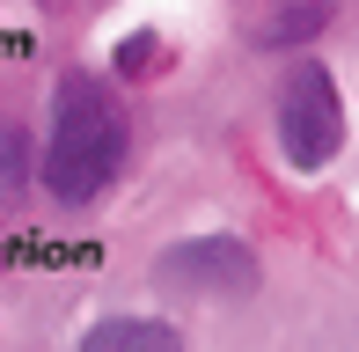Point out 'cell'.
<instances>
[{
  "label": "cell",
  "mask_w": 359,
  "mask_h": 352,
  "mask_svg": "<svg viewBox=\"0 0 359 352\" xmlns=\"http://www.w3.org/2000/svg\"><path fill=\"white\" fill-rule=\"evenodd\" d=\"M74 352H191L169 316H95Z\"/></svg>",
  "instance_id": "5"
},
{
  "label": "cell",
  "mask_w": 359,
  "mask_h": 352,
  "mask_svg": "<svg viewBox=\"0 0 359 352\" xmlns=\"http://www.w3.org/2000/svg\"><path fill=\"white\" fill-rule=\"evenodd\" d=\"M271 147L293 176H323L345 154V88L323 59L293 52L279 88H271Z\"/></svg>",
  "instance_id": "2"
},
{
  "label": "cell",
  "mask_w": 359,
  "mask_h": 352,
  "mask_svg": "<svg viewBox=\"0 0 359 352\" xmlns=\"http://www.w3.org/2000/svg\"><path fill=\"white\" fill-rule=\"evenodd\" d=\"M133 169V103L103 67H59L52 103L37 125V198L59 213H88Z\"/></svg>",
  "instance_id": "1"
},
{
  "label": "cell",
  "mask_w": 359,
  "mask_h": 352,
  "mask_svg": "<svg viewBox=\"0 0 359 352\" xmlns=\"http://www.w3.org/2000/svg\"><path fill=\"white\" fill-rule=\"evenodd\" d=\"M330 22H337V0H264V8L250 15V44L271 52V59H293V52H308Z\"/></svg>",
  "instance_id": "4"
},
{
  "label": "cell",
  "mask_w": 359,
  "mask_h": 352,
  "mask_svg": "<svg viewBox=\"0 0 359 352\" xmlns=\"http://www.w3.org/2000/svg\"><path fill=\"white\" fill-rule=\"evenodd\" d=\"M37 198V125L0 118V213H22Z\"/></svg>",
  "instance_id": "6"
},
{
  "label": "cell",
  "mask_w": 359,
  "mask_h": 352,
  "mask_svg": "<svg viewBox=\"0 0 359 352\" xmlns=\"http://www.w3.org/2000/svg\"><path fill=\"white\" fill-rule=\"evenodd\" d=\"M161 52H169V44H161L154 29H133V37L110 52V74H118V81H147V74H161Z\"/></svg>",
  "instance_id": "7"
},
{
  "label": "cell",
  "mask_w": 359,
  "mask_h": 352,
  "mask_svg": "<svg viewBox=\"0 0 359 352\" xmlns=\"http://www.w3.org/2000/svg\"><path fill=\"white\" fill-rule=\"evenodd\" d=\"M147 279L176 301H257L264 257L242 235H184V243H169L147 264Z\"/></svg>",
  "instance_id": "3"
}]
</instances>
